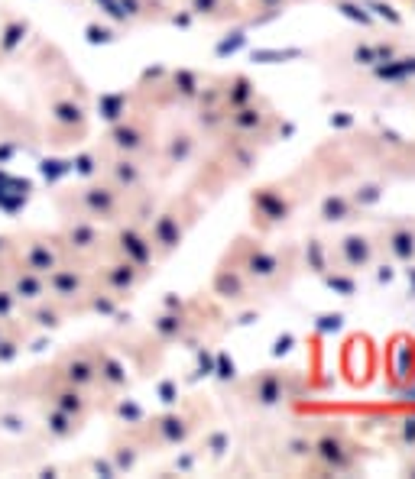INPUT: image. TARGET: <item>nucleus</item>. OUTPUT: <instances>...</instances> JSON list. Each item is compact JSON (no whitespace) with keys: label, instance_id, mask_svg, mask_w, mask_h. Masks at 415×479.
I'll list each match as a JSON object with an SVG mask.
<instances>
[{"label":"nucleus","instance_id":"0eeeda50","mask_svg":"<svg viewBox=\"0 0 415 479\" xmlns=\"http://www.w3.org/2000/svg\"><path fill=\"white\" fill-rule=\"evenodd\" d=\"M334 72H354L360 75L364 68L373 65V42L370 33L360 29V33H350V36H341L334 39Z\"/></svg>","mask_w":415,"mask_h":479},{"label":"nucleus","instance_id":"ddd939ff","mask_svg":"<svg viewBox=\"0 0 415 479\" xmlns=\"http://www.w3.org/2000/svg\"><path fill=\"white\" fill-rule=\"evenodd\" d=\"M360 4H364L373 17H376V23L380 26H386V29H406V17L393 7L390 0H360Z\"/></svg>","mask_w":415,"mask_h":479},{"label":"nucleus","instance_id":"f03ea898","mask_svg":"<svg viewBox=\"0 0 415 479\" xmlns=\"http://www.w3.org/2000/svg\"><path fill=\"white\" fill-rule=\"evenodd\" d=\"M322 185V172L315 168V162H305L302 172H296L286 182L266 185L253 194V220L263 230H272L279 224H289L292 214L302 208V201L312 198V188Z\"/></svg>","mask_w":415,"mask_h":479},{"label":"nucleus","instance_id":"7ed1b4c3","mask_svg":"<svg viewBox=\"0 0 415 479\" xmlns=\"http://www.w3.org/2000/svg\"><path fill=\"white\" fill-rule=\"evenodd\" d=\"M296 269H298L296 250L270 252V250H263V246H246L244 256H240V276L246 282H253V285H270V288L289 285Z\"/></svg>","mask_w":415,"mask_h":479},{"label":"nucleus","instance_id":"2eb2a0df","mask_svg":"<svg viewBox=\"0 0 415 479\" xmlns=\"http://www.w3.org/2000/svg\"><path fill=\"white\" fill-rule=\"evenodd\" d=\"M322 282L328 288H334L338 295H344V298H354L357 295V276L354 272H341V269H328L322 276Z\"/></svg>","mask_w":415,"mask_h":479},{"label":"nucleus","instance_id":"6e6552de","mask_svg":"<svg viewBox=\"0 0 415 479\" xmlns=\"http://www.w3.org/2000/svg\"><path fill=\"white\" fill-rule=\"evenodd\" d=\"M360 217H367V214L354 204L348 188H331L318 201V224L322 227H348V224H357Z\"/></svg>","mask_w":415,"mask_h":479},{"label":"nucleus","instance_id":"f3484780","mask_svg":"<svg viewBox=\"0 0 415 479\" xmlns=\"http://www.w3.org/2000/svg\"><path fill=\"white\" fill-rule=\"evenodd\" d=\"M331 126H344V130H348V126H354V120L344 117V114H338V117H331Z\"/></svg>","mask_w":415,"mask_h":479},{"label":"nucleus","instance_id":"f257e3e1","mask_svg":"<svg viewBox=\"0 0 415 479\" xmlns=\"http://www.w3.org/2000/svg\"><path fill=\"white\" fill-rule=\"evenodd\" d=\"M367 457H370V450L350 434L344 421H324L315 428L305 473H312V476H354V473H364Z\"/></svg>","mask_w":415,"mask_h":479},{"label":"nucleus","instance_id":"39448f33","mask_svg":"<svg viewBox=\"0 0 415 479\" xmlns=\"http://www.w3.org/2000/svg\"><path fill=\"white\" fill-rule=\"evenodd\" d=\"M376 250L380 262H396V266H415V217H390L380 220L376 230Z\"/></svg>","mask_w":415,"mask_h":479},{"label":"nucleus","instance_id":"6ab92c4d","mask_svg":"<svg viewBox=\"0 0 415 479\" xmlns=\"http://www.w3.org/2000/svg\"><path fill=\"white\" fill-rule=\"evenodd\" d=\"M289 4H305V0H289Z\"/></svg>","mask_w":415,"mask_h":479},{"label":"nucleus","instance_id":"1a4fd4ad","mask_svg":"<svg viewBox=\"0 0 415 479\" xmlns=\"http://www.w3.org/2000/svg\"><path fill=\"white\" fill-rule=\"evenodd\" d=\"M230 130H234L240 140H256V136H266L272 130V114L266 107L244 104V107L230 110Z\"/></svg>","mask_w":415,"mask_h":479},{"label":"nucleus","instance_id":"20e7f679","mask_svg":"<svg viewBox=\"0 0 415 479\" xmlns=\"http://www.w3.org/2000/svg\"><path fill=\"white\" fill-rule=\"evenodd\" d=\"M331 246V269L341 272H360L373 269L380 262V250H376V236L370 230H341L328 240Z\"/></svg>","mask_w":415,"mask_h":479},{"label":"nucleus","instance_id":"9b49d317","mask_svg":"<svg viewBox=\"0 0 415 479\" xmlns=\"http://www.w3.org/2000/svg\"><path fill=\"white\" fill-rule=\"evenodd\" d=\"M302 269H308L318 278L331 269V246L324 236H318V234L305 236V243H302Z\"/></svg>","mask_w":415,"mask_h":479},{"label":"nucleus","instance_id":"a211bd4d","mask_svg":"<svg viewBox=\"0 0 415 479\" xmlns=\"http://www.w3.org/2000/svg\"><path fill=\"white\" fill-rule=\"evenodd\" d=\"M402 4H406V7H412V10H415V0H402Z\"/></svg>","mask_w":415,"mask_h":479},{"label":"nucleus","instance_id":"423d86ee","mask_svg":"<svg viewBox=\"0 0 415 479\" xmlns=\"http://www.w3.org/2000/svg\"><path fill=\"white\" fill-rule=\"evenodd\" d=\"M305 389V376H298L296 370H270L266 376L253 379V402L263 408H272V405H286L298 398Z\"/></svg>","mask_w":415,"mask_h":479},{"label":"nucleus","instance_id":"9d476101","mask_svg":"<svg viewBox=\"0 0 415 479\" xmlns=\"http://www.w3.org/2000/svg\"><path fill=\"white\" fill-rule=\"evenodd\" d=\"M348 188V194L354 198V204L360 210H373L376 204L386 198V188H390V178H383V175H357L350 185H344Z\"/></svg>","mask_w":415,"mask_h":479},{"label":"nucleus","instance_id":"4468645a","mask_svg":"<svg viewBox=\"0 0 415 479\" xmlns=\"http://www.w3.org/2000/svg\"><path fill=\"white\" fill-rule=\"evenodd\" d=\"M390 440L399 447V450H402V454H415V412H409V414H402V418H396Z\"/></svg>","mask_w":415,"mask_h":479},{"label":"nucleus","instance_id":"f8f14e48","mask_svg":"<svg viewBox=\"0 0 415 479\" xmlns=\"http://www.w3.org/2000/svg\"><path fill=\"white\" fill-rule=\"evenodd\" d=\"M334 4V10H338L341 17H348V20H354L360 29H367V33H376V29H383L380 23H376V17H373L370 10L360 4V0H331Z\"/></svg>","mask_w":415,"mask_h":479},{"label":"nucleus","instance_id":"dca6fc26","mask_svg":"<svg viewBox=\"0 0 415 479\" xmlns=\"http://www.w3.org/2000/svg\"><path fill=\"white\" fill-rule=\"evenodd\" d=\"M289 0H260V7L263 10H286Z\"/></svg>","mask_w":415,"mask_h":479}]
</instances>
